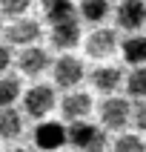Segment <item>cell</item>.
Masks as SVG:
<instances>
[{
  "label": "cell",
  "instance_id": "5b68a950",
  "mask_svg": "<svg viewBox=\"0 0 146 152\" xmlns=\"http://www.w3.org/2000/svg\"><path fill=\"white\" fill-rule=\"evenodd\" d=\"M129 118H132V109H129V101L123 98H109L100 103V121L106 129H123Z\"/></svg>",
  "mask_w": 146,
  "mask_h": 152
},
{
  "label": "cell",
  "instance_id": "44dd1931",
  "mask_svg": "<svg viewBox=\"0 0 146 152\" xmlns=\"http://www.w3.org/2000/svg\"><path fill=\"white\" fill-rule=\"evenodd\" d=\"M132 121H135V126L140 132H146V98H140V103L132 109Z\"/></svg>",
  "mask_w": 146,
  "mask_h": 152
},
{
  "label": "cell",
  "instance_id": "2e32d148",
  "mask_svg": "<svg viewBox=\"0 0 146 152\" xmlns=\"http://www.w3.org/2000/svg\"><path fill=\"white\" fill-rule=\"evenodd\" d=\"M109 15V0H83L80 3V17L89 23H100Z\"/></svg>",
  "mask_w": 146,
  "mask_h": 152
},
{
  "label": "cell",
  "instance_id": "9c48e42d",
  "mask_svg": "<svg viewBox=\"0 0 146 152\" xmlns=\"http://www.w3.org/2000/svg\"><path fill=\"white\" fill-rule=\"evenodd\" d=\"M118 49V34L112 32V29H97V32L89 34V40H86V55L89 58H109L112 52Z\"/></svg>",
  "mask_w": 146,
  "mask_h": 152
},
{
  "label": "cell",
  "instance_id": "7c38bea8",
  "mask_svg": "<svg viewBox=\"0 0 146 152\" xmlns=\"http://www.w3.org/2000/svg\"><path fill=\"white\" fill-rule=\"evenodd\" d=\"M92 83L97 92H115L120 86V69L118 66H97L92 72Z\"/></svg>",
  "mask_w": 146,
  "mask_h": 152
},
{
  "label": "cell",
  "instance_id": "8992f818",
  "mask_svg": "<svg viewBox=\"0 0 146 152\" xmlns=\"http://www.w3.org/2000/svg\"><path fill=\"white\" fill-rule=\"evenodd\" d=\"M80 40V23H77V15L63 17L57 23H52V46L54 49H72Z\"/></svg>",
  "mask_w": 146,
  "mask_h": 152
},
{
  "label": "cell",
  "instance_id": "9a60e30c",
  "mask_svg": "<svg viewBox=\"0 0 146 152\" xmlns=\"http://www.w3.org/2000/svg\"><path fill=\"white\" fill-rule=\"evenodd\" d=\"M43 15H46L49 23H57L63 17L77 15V12H75V3L72 0H43Z\"/></svg>",
  "mask_w": 146,
  "mask_h": 152
},
{
  "label": "cell",
  "instance_id": "7402d4cb",
  "mask_svg": "<svg viewBox=\"0 0 146 152\" xmlns=\"http://www.w3.org/2000/svg\"><path fill=\"white\" fill-rule=\"evenodd\" d=\"M9 66H12V52L9 46H0V72H6Z\"/></svg>",
  "mask_w": 146,
  "mask_h": 152
},
{
  "label": "cell",
  "instance_id": "52a82bcc",
  "mask_svg": "<svg viewBox=\"0 0 146 152\" xmlns=\"http://www.w3.org/2000/svg\"><path fill=\"white\" fill-rule=\"evenodd\" d=\"M9 43L15 46H32V43L40 40V26L37 20H26V17H15V23L6 29Z\"/></svg>",
  "mask_w": 146,
  "mask_h": 152
},
{
  "label": "cell",
  "instance_id": "ffe728a7",
  "mask_svg": "<svg viewBox=\"0 0 146 152\" xmlns=\"http://www.w3.org/2000/svg\"><path fill=\"white\" fill-rule=\"evenodd\" d=\"M32 6V0H0V12L6 17H20L26 15V9Z\"/></svg>",
  "mask_w": 146,
  "mask_h": 152
},
{
  "label": "cell",
  "instance_id": "7a4b0ae2",
  "mask_svg": "<svg viewBox=\"0 0 146 152\" xmlns=\"http://www.w3.org/2000/svg\"><path fill=\"white\" fill-rule=\"evenodd\" d=\"M32 138H34V146L43 149V152H57V149H63V144H69L66 126H60L57 121H43V124H37Z\"/></svg>",
  "mask_w": 146,
  "mask_h": 152
},
{
  "label": "cell",
  "instance_id": "3957f363",
  "mask_svg": "<svg viewBox=\"0 0 146 152\" xmlns=\"http://www.w3.org/2000/svg\"><path fill=\"white\" fill-rule=\"evenodd\" d=\"M54 89L46 83H34L29 92L23 95V109L26 115H32V118H46L52 109H54Z\"/></svg>",
  "mask_w": 146,
  "mask_h": 152
},
{
  "label": "cell",
  "instance_id": "ac0fdd59",
  "mask_svg": "<svg viewBox=\"0 0 146 152\" xmlns=\"http://www.w3.org/2000/svg\"><path fill=\"white\" fill-rule=\"evenodd\" d=\"M126 89L129 95H135V98H146V66H137L126 80Z\"/></svg>",
  "mask_w": 146,
  "mask_h": 152
},
{
  "label": "cell",
  "instance_id": "ba28073f",
  "mask_svg": "<svg viewBox=\"0 0 146 152\" xmlns=\"http://www.w3.org/2000/svg\"><path fill=\"white\" fill-rule=\"evenodd\" d=\"M118 26L120 29H129V32H135L140 26L146 23V3L143 0H123L118 6Z\"/></svg>",
  "mask_w": 146,
  "mask_h": 152
},
{
  "label": "cell",
  "instance_id": "30bf717a",
  "mask_svg": "<svg viewBox=\"0 0 146 152\" xmlns=\"http://www.w3.org/2000/svg\"><path fill=\"white\" fill-rule=\"evenodd\" d=\"M49 52L46 49H40V46H29V49H23V55H20V72L23 75H29V77H37V75H43L46 69H49Z\"/></svg>",
  "mask_w": 146,
  "mask_h": 152
},
{
  "label": "cell",
  "instance_id": "8fae6325",
  "mask_svg": "<svg viewBox=\"0 0 146 152\" xmlns=\"http://www.w3.org/2000/svg\"><path fill=\"white\" fill-rule=\"evenodd\" d=\"M60 109H63V118L80 121V118H86V115L92 112V98H89L86 92H72V95H66V98H63Z\"/></svg>",
  "mask_w": 146,
  "mask_h": 152
},
{
  "label": "cell",
  "instance_id": "e0dca14e",
  "mask_svg": "<svg viewBox=\"0 0 146 152\" xmlns=\"http://www.w3.org/2000/svg\"><path fill=\"white\" fill-rule=\"evenodd\" d=\"M20 98V80L17 77H0V106H15Z\"/></svg>",
  "mask_w": 146,
  "mask_h": 152
},
{
  "label": "cell",
  "instance_id": "277c9868",
  "mask_svg": "<svg viewBox=\"0 0 146 152\" xmlns=\"http://www.w3.org/2000/svg\"><path fill=\"white\" fill-rule=\"evenodd\" d=\"M54 83L60 86V89H72V86H77L80 80H83V63L77 58H72V55H63V58L54 60Z\"/></svg>",
  "mask_w": 146,
  "mask_h": 152
},
{
  "label": "cell",
  "instance_id": "cb8c5ba5",
  "mask_svg": "<svg viewBox=\"0 0 146 152\" xmlns=\"http://www.w3.org/2000/svg\"><path fill=\"white\" fill-rule=\"evenodd\" d=\"M0 32H3V23H0Z\"/></svg>",
  "mask_w": 146,
  "mask_h": 152
},
{
  "label": "cell",
  "instance_id": "4fadbf2b",
  "mask_svg": "<svg viewBox=\"0 0 146 152\" xmlns=\"http://www.w3.org/2000/svg\"><path fill=\"white\" fill-rule=\"evenodd\" d=\"M20 132H23V118L17 115V109H12V106H0V138L15 141Z\"/></svg>",
  "mask_w": 146,
  "mask_h": 152
},
{
  "label": "cell",
  "instance_id": "6da1fadb",
  "mask_svg": "<svg viewBox=\"0 0 146 152\" xmlns=\"http://www.w3.org/2000/svg\"><path fill=\"white\" fill-rule=\"evenodd\" d=\"M69 132V144L75 146L77 152H103L106 146V135H103L100 126H94L89 121H72V126L66 129Z\"/></svg>",
  "mask_w": 146,
  "mask_h": 152
},
{
  "label": "cell",
  "instance_id": "603a6c76",
  "mask_svg": "<svg viewBox=\"0 0 146 152\" xmlns=\"http://www.w3.org/2000/svg\"><path fill=\"white\" fill-rule=\"evenodd\" d=\"M12 152H29V149H12Z\"/></svg>",
  "mask_w": 146,
  "mask_h": 152
},
{
  "label": "cell",
  "instance_id": "5bb4252c",
  "mask_svg": "<svg viewBox=\"0 0 146 152\" xmlns=\"http://www.w3.org/2000/svg\"><path fill=\"white\" fill-rule=\"evenodd\" d=\"M123 58L132 66H143L146 63V37L143 34H135V37H129L123 43Z\"/></svg>",
  "mask_w": 146,
  "mask_h": 152
},
{
  "label": "cell",
  "instance_id": "d6986e66",
  "mask_svg": "<svg viewBox=\"0 0 146 152\" xmlns=\"http://www.w3.org/2000/svg\"><path fill=\"white\" fill-rule=\"evenodd\" d=\"M115 152H146V144L137 135H120L115 141Z\"/></svg>",
  "mask_w": 146,
  "mask_h": 152
}]
</instances>
